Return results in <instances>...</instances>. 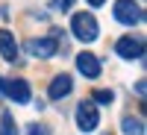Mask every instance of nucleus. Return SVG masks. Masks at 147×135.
<instances>
[{"mask_svg": "<svg viewBox=\"0 0 147 135\" xmlns=\"http://www.w3.org/2000/svg\"><path fill=\"white\" fill-rule=\"evenodd\" d=\"M0 135H18V126H15L12 112H3V115H0Z\"/></svg>", "mask_w": 147, "mask_h": 135, "instance_id": "9b49d317", "label": "nucleus"}, {"mask_svg": "<svg viewBox=\"0 0 147 135\" xmlns=\"http://www.w3.org/2000/svg\"><path fill=\"white\" fill-rule=\"evenodd\" d=\"M74 120H77V126L82 132H94L97 124H100V112H97V103L91 100H82L77 106V112H74Z\"/></svg>", "mask_w": 147, "mask_h": 135, "instance_id": "20e7f679", "label": "nucleus"}, {"mask_svg": "<svg viewBox=\"0 0 147 135\" xmlns=\"http://www.w3.org/2000/svg\"><path fill=\"white\" fill-rule=\"evenodd\" d=\"M71 32L74 38L82 41V44H91L100 38V24H97V18L91 15V12H74L71 18Z\"/></svg>", "mask_w": 147, "mask_h": 135, "instance_id": "f257e3e1", "label": "nucleus"}, {"mask_svg": "<svg viewBox=\"0 0 147 135\" xmlns=\"http://www.w3.org/2000/svg\"><path fill=\"white\" fill-rule=\"evenodd\" d=\"M27 135H47V129L38 126V124H30V126H27Z\"/></svg>", "mask_w": 147, "mask_h": 135, "instance_id": "ddd939ff", "label": "nucleus"}, {"mask_svg": "<svg viewBox=\"0 0 147 135\" xmlns=\"http://www.w3.org/2000/svg\"><path fill=\"white\" fill-rule=\"evenodd\" d=\"M77 71L82 73V77H88V79H97L100 77V59H97L94 53H88V50H82L77 56Z\"/></svg>", "mask_w": 147, "mask_h": 135, "instance_id": "6e6552de", "label": "nucleus"}, {"mask_svg": "<svg viewBox=\"0 0 147 135\" xmlns=\"http://www.w3.org/2000/svg\"><path fill=\"white\" fill-rule=\"evenodd\" d=\"M112 15L118 24H124V27H136V24L144 21V9L136 3V0H115L112 3Z\"/></svg>", "mask_w": 147, "mask_h": 135, "instance_id": "f03ea898", "label": "nucleus"}, {"mask_svg": "<svg viewBox=\"0 0 147 135\" xmlns=\"http://www.w3.org/2000/svg\"><path fill=\"white\" fill-rule=\"evenodd\" d=\"M24 47H27V53L32 59H53L59 50V41H56V32H53V35H41V38H30Z\"/></svg>", "mask_w": 147, "mask_h": 135, "instance_id": "39448f33", "label": "nucleus"}, {"mask_svg": "<svg viewBox=\"0 0 147 135\" xmlns=\"http://www.w3.org/2000/svg\"><path fill=\"white\" fill-rule=\"evenodd\" d=\"M88 3H91V6H103L106 0H88Z\"/></svg>", "mask_w": 147, "mask_h": 135, "instance_id": "2eb2a0df", "label": "nucleus"}, {"mask_svg": "<svg viewBox=\"0 0 147 135\" xmlns=\"http://www.w3.org/2000/svg\"><path fill=\"white\" fill-rule=\"evenodd\" d=\"M18 53H21V47H18V41H15V35H12L9 30H0V56H3L6 62L15 65V62H18Z\"/></svg>", "mask_w": 147, "mask_h": 135, "instance_id": "1a4fd4ad", "label": "nucleus"}, {"mask_svg": "<svg viewBox=\"0 0 147 135\" xmlns=\"http://www.w3.org/2000/svg\"><path fill=\"white\" fill-rule=\"evenodd\" d=\"M115 100V91L112 88H97L94 94H91V103H103V106H109Z\"/></svg>", "mask_w": 147, "mask_h": 135, "instance_id": "f8f14e48", "label": "nucleus"}, {"mask_svg": "<svg viewBox=\"0 0 147 135\" xmlns=\"http://www.w3.org/2000/svg\"><path fill=\"white\" fill-rule=\"evenodd\" d=\"M0 97H9V100L27 106V103L32 100L30 82H27V79H0Z\"/></svg>", "mask_w": 147, "mask_h": 135, "instance_id": "7ed1b4c3", "label": "nucleus"}, {"mask_svg": "<svg viewBox=\"0 0 147 135\" xmlns=\"http://www.w3.org/2000/svg\"><path fill=\"white\" fill-rule=\"evenodd\" d=\"M121 129H124V135H144V120L138 115H127L121 120Z\"/></svg>", "mask_w": 147, "mask_h": 135, "instance_id": "9d476101", "label": "nucleus"}, {"mask_svg": "<svg viewBox=\"0 0 147 135\" xmlns=\"http://www.w3.org/2000/svg\"><path fill=\"white\" fill-rule=\"evenodd\" d=\"M71 3L74 0H53V6H59V9H71Z\"/></svg>", "mask_w": 147, "mask_h": 135, "instance_id": "4468645a", "label": "nucleus"}, {"mask_svg": "<svg viewBox=\"0 0 147 135\" xmlns=\"http://www.w3.org/2000/svg\"><path fill=\"white\" fill-rule=\"evenodd\" d=\"M115 53L121 59H127V62H138V59H144V41L132 38V35H124V38L115 41Z\"/></svg>", "mask_w": 147, "mask_h": 135, "instance_id": "423d86ee", "label": "nucleus"}, {"mask_svg": "<svg viewBox=\"0 0 147 135\" xmlns=\"http://www.w3.org/2000/svg\"><path fill=\"white\" fill-rule=\"evenodd\" d=\"M71 91H74V77L71 73H59V77H53L50 88H47V97L50 100H65Z\"/></svg>", "mask_w": 147, "mask_h": 135, "instance_id": "0eeeda50", "label": "nucleus"}]
</instances>
